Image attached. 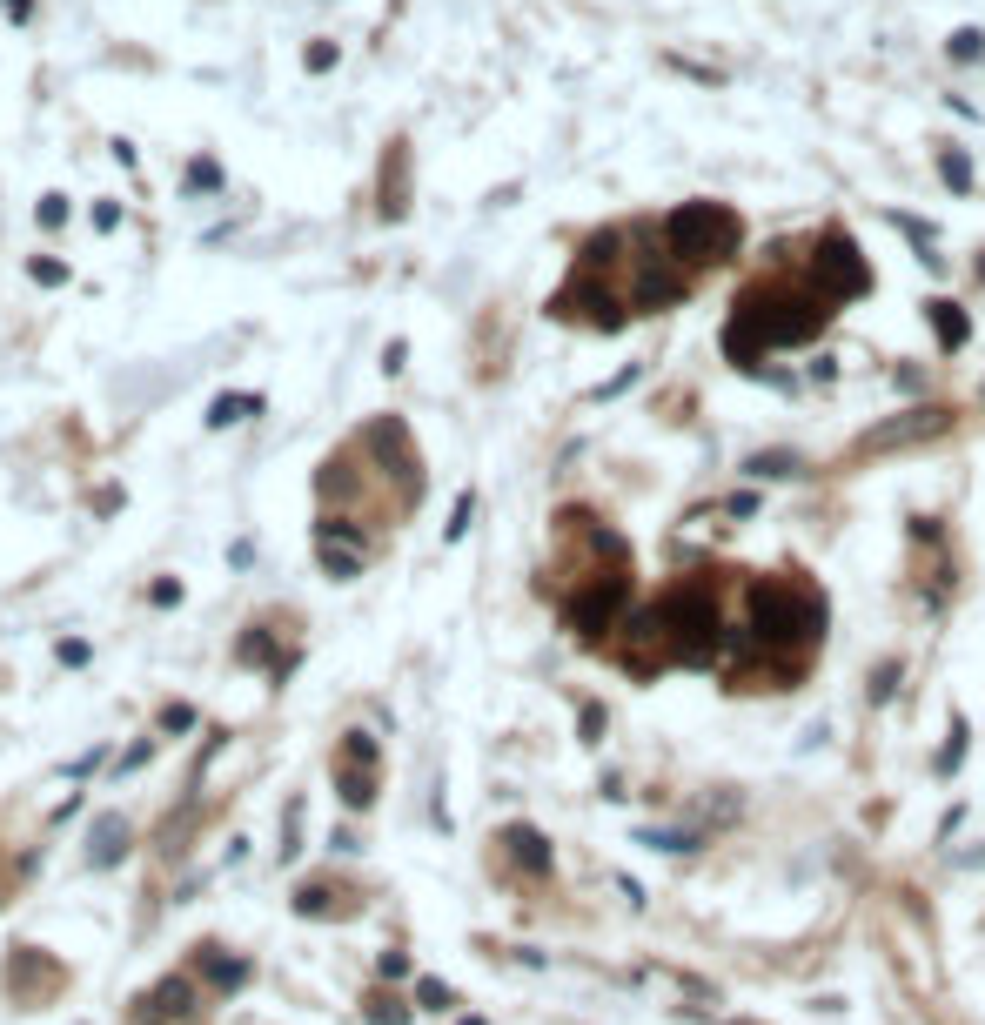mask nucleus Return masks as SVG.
<instances>
[{
    "label": "nucleus",
    "mask_w": 985,
    "mask_h": 1025,
    "mask_svg": "<svg viewBox=\"0 0 985 1025\" xmlns=\"http://www.w3.org/2000/svg\"><path fill=\"white\" fill-rule=\"evenodd\" d=\"M362 1019H369V1025H409V1019H416V1005H403V999H389V992H376V999L362 1005Z\"/></svg>",
    "instance_id": "nucleus-21"
},
{
    "label": "nucleus",
    "mask_w": 985,
    "mask_h": 1025,
    "mask_svg": "<svg viewBox=\"0 0 985 1025\" xmlns=\"http://www.w3.org/2000/svg\"><path fill=\"white\" fill-rule=\"evenodd\" d=\"M932 161H939V181L952 188V195H972V188H979V175H972V155H965V148L939 141V148H932Z\"/></svg>",
    "instance_id": "nucleus-16"
},
{
    "label": "nucleus",
    "mask_w": 985,
    "mask_h": 1025,
    "mask_svg": "<svg viewBox=\"0 0 985 1025\" xmlns=\"http://www.w3.org/2000/svg\"><path fill=\"white\" fill-rule=\"evenodd\" d=\"M644 845H664V851H697V831H644Z\"/></svg>",
    "instance_id": "nucleus-27"
},
{
    "label": "nucleus",
    "mask_w": 985,
    "mask_h": 1025,
    "mask_svg": "<svg viewBox=\"0 0 985 1025\" xmlns=\"http://www.w3.org/2000/svg\"><path fill=\"white\" fill-rule=\"evenodd\" d=\"M195 979L188 972H168V979L155 985V992H141L135 1005V1025H175V1019H195Z\"/></svg>",
    "instance_id": "nucleus-10"
},
{
    "label": "nucleus",
    "mask_w": 985,
    "mask_h": 1025,
    "mask_svg": "<svg viewBox=\"0 0 985 1025\" xmlns=\"http://www.w3.org/2000/svg\"><path fill=\"white\" fill-rule=\"evenodd\" d=\"M362 449H369V456H382V463H389V476H396L409 496H423V463H416V449H409V436H403V423H396V416H382V423L362 429Z\"/></svg>",
    "instance_id": "nucleus-9"
},
{
    "label": "nucleus",
    "mask_w": 985,
    "mask_h": 1025,
    "mask_svg": "<svg viewBox=\"0 0 985 1025\" xmlns=\"http://www.w3.org/2000/svg\"><path fill=\"white\" fill-rule=\"evenodd\" d=\"M979 402H985V389H979Z\"/></svg>",
    "instance_id": "nucleus-42"
},
{
    "label": "nucleus",
    "mask_w": 985,
    "mask_h": 1025,
    "mask_svg": "<svg viewBox=\"0 0 985 1025\" xmlns=\"http://www.w3.org/2000/svg\"><path fill=\"white\" fill-rule=\"evenodd\" d=\"M403 362H409V342H389V349H382V369H389V376H396Z\"/></svg>",
    "instance_id": "nucleus-39"
},
{
    "label": "nucleus",
    "mask_w": 985,
    "mask_h": 1025,
    "mask_svg": "<svg viewBox=\"0 0 985 1025\" xmlns=\"http://www.w3.org/2000/svg\"><path fill=\"white\" fill-rule=\"evenodd\" d=\"M7 14H14V21H27V14H34V0H7Z\"/></svg>",
    "instance_id": "nucleus-41"
},
{
    "label": "nucleus",
    "mask_w": 985,
    "mask_h": 1025,
    "mask_svg": "<svg viewBox=\"0 0 985 1025\" xmlns=\"http://www.w3.org/2000/svg\"><path fill=\"white\" fill-rule=\"evenodd\" d=\"M342 758H356V764H376V737H369V731H349V744H342Z\"/></svg>",
    "instance_id": "nucleus-28"
},
{
    "label": "nucleus",
    "mask_w": 985,
    "mask_h": 1025,
    "mask_svg": "<svg viewBox=\"0 0 985 1025\" xmlns=\"http://www.w3.org/2000/svg\"><path fill=\"white\" fill-rule=\"evenodd\" d=\"M892 684H898V657H885L878 677H872V697H892Z\"/></svg>",
    "instance_id": "nucleus-33"
},
{
    "label": "nucleus",
    "mask_w": 985,
    "mask_h": 1025,
    "mask_svg": "<svg viewBox=\"0 0 985 1025\" xmlns=\"http://www.w3.org/2000/svg\"><path fill=\"white\" fill-rule=\"evenodd\" d=\"M831 302L818 282H798V275H764L751 289L731 302V322H724V356L738 362V369H758L771 349H791V342H811V335H825L831 322Z\"/></svg>",
    "instance_id": "nucleus-1"
},
{
    "label": "nucleus",
    "mask_w": 985,
    "mask_h": 1025,
    "mask_svg": "<svg viewBox=\"0 0 985 1025\" xmlns=\"http://www.w3.org/2000/svg\"><path fill=\"white\" fill-rule=\"evenodd\" d=\"M235 657H242V664H269L275 677H289V664H295L289 650L269 644V630H262V624H248V637H242V650H235Z\"/></svg>",
    "instance_id": "nucleus-17"
},
{
    "label": "nucleus",
    "mask_w": 985,
    "mask_h": 1025,
    "mask_svg": "<svg viewBox=\"0 0 985 1025\" xmlns=\"http://www.w3.org/2000/svg\"><path fill=\"white\" fill-rule=\"evenodd\" d=\"M54 657H61L68 670H81V664H88V644H81V637H61V650H54Z\"/></svg>",
    "instance_id": "nucleus-32"
},
{
    "label": "nucleus",
    "mask_w": 985,
    "mask_h": 1025,
    "mask_svg": "<svg viewBox=\"0 0 985 1025\" xmlns=\"http://www.w3.org/2000/svg\"><path fill=\"white\" fill-rule=\"evenodd\" d=\"M27 275H34V282H47V289H61V282H68V268H61V262H41V255H34V268H27Z\"/></svg>",
    "instance_id": "nucleus-30"
},
{
    "label": "nucleus",
    "mask_w": 985,
    "mask_h": 1025,
    "mask_svg": "<svg viewBox=\"0 0 985 1025\" xmlns=\"http://www.w3.org/2000/svg\"><path fill=\"white\" fill-rule=\"evenodd\" d=\"M195 965H202V979L215 985V992H242V985H248V972H255L248 959H228L222 945H202V959H195Z\"/></svg>",
    "instance_id": "nucleus-14"
},
{
    "label": "nucleus",
    "mask_w": 985,
    "mask_h": 1025,
    "mask_svg": "<svg viewBox=\"0 0 985 1025\" xmlns=\"http://www.w3.org/2000/svg\"><path fill=\"white\" fill-rule=\"evenodd\" d=\"M805 275L831 295V302H851V295H865V289H872V262L858 255V242H851L845 228H825V235L811 242Z\"/></svg>",
    "instance_id": "nucleus-5"
},
{
    "label": "nucleus",
    "mask_w": 985,
    "mask_h": 1025,
    "mask_svg": "<svg viewBox=\"0 0 985 1025\" xmlns=\"http://www.w3.org/2000/svg\"><path fill=\"white\" fill-rule=\"evenodd\" d=\"M650 630H657L664 657H677V664H711L717 650H724L711 583H697V577L691 583H671L664 597L650 603Z\"/></svg>",
    "instance_id": "nucleus-4"
},
{
    "label": "nucleus",
    "mask_w": 985,
    "mask_h": 1025,
    "mask_svg": "<svg viewBox=\"0 0 985 1025\" xmlns=\"http://www.w3.org/2000/svg\"><path fill=\"white\" fill-rule=\"evenodd\" d=\"M470 516H476V496L463 490V496H456V510H449V523H443V536H449V543H456V536L470 530Z\"/></svg>",
    "instance_id": "nucleus-26"
},
{
    "label": "nucleus",
    "mask_w": 985,
    "mask_h": 1025,
    "mask_svg": "<svg viewBox=\"0 0 985 1025\" xmlns=\"http://www.w3.org/2000/svg\"><path fill=\"white\" fill-rule=\"evenodd\" d=\"M503 845H510V858L530 871V878H550V838H543L537 825H510V831H503Z\"/></svg>",
    "instance_id": "nucleus-12"
},
{
    "label": "nucleus",
    "mask_w": 985,
    "mask_h": 1025,
    "mask_svg": "<svg viewBox=\"0 0 985 1025\" xmlns=\"http://www.w3.org/2000/svg\"><path fill=\"white\" fill-rule=\"evenodd\" d=\"M751 603V637L764 650H811L825 644V597L805 590V583H784V577H758L744 590Z\"/></svg>",
    "instance_id": "nucleus-3"
},
{
    "label": "nucleus",
    "mask_w": 985,
    "mask_h": 1025,
    "mask_svg": "<svg viewBox=\"0 0 985 1025\" xmlns=\"http://www.w3.org/2000/svg\"><path fill=\"white\" fill-rule=\"evenodd\" d=\"M965 758V717H952V737H945V751H939V778H952Z\"/></svg>",
    "instance_id": "nucleus-25"
},
{
    "label": "nucleus",
    "mask_w": 985,
    "mask_h": 1025,
    "mask_svg": "<svg viewBox=\"0 0 985 1025\" xmlns=\"http://www.w3.org/2000/svg\"><path fill=\"white\" fill-rule=\"evenodd\" d=\"M242 416H262V396H242V389H228V396L208 402V429H235Z\"/></svg>",
    "instance_id": "nucleus-18"
},
{
    "label": "nucleus",
    "mask_w": 985,
    "mask_h": 1025,
    "mask_svg": "<svg viewBox=\"0 0 985 1025\" xmlns=\"http://www.w3.org/2000/svg\"><path fill=\"white\" fill-rule=\"evenodd\" d=\"M577 724H583V744H597V737H604V711H597V704H583Z\"/></svg>",
    "instance_id": "nucleus-34"
},
{
    "label": "nucleus",
    "mask_w": 985,
    "mask_h": 1025,
    "mask_svg": "<svg viewBox=\"0 0 985 1025\" xmlns=\"http://www.w3.org/2000/svg\"><path fill=\"white\" fill-rule=\"evenodd\" d=\"M315 557H322V570L336 583L362 577V563H369V536H362V523H349V516H322L315 523Z\"/></svg>",
    "instance_id": "nucleus-8"
},
{
    "label": "nucleus",
    "mask_w": 985,
    "mask_h": 1025,
    "mask_svg": "<svg viewBox=\"0 0 985 1025\" xmlns=\"http://www.w3.org/2000/svg\"><path fill=\"white\" fill-rule=\"evenodd\" d=\"M376 972H382V979H409V959H403V952H382Z\"/></svg>",
    "instance_id": "nucleus-37"
},
{
    "label": "nucleus",
    "mask_w": 985,
    "mask_h": 1025,
    "mask_svg": "<svg viewBox=\"0 0 985 1025\" xmlns=\"http://www.w3.org/2000/svg\"><path fill=\"white\" fill-rule=\"evenodd\" d=\"M624 603H630V577H624V563L617 570H597V577L583 583L577 597L563 603V624L577 630V637H604V630H617V617H624Z\"/></svg>",
    "instance_id": "nucleus-6"
},
{
    "label": "nucleus",
    "mask_w": 985,
    "mask_h": 1025,
    "mask_svg": "<svg viewBox=\"0 0 985 1025\" xmlns=\"http://www.w3.org/2000/svg\"><path fill=\"white\" fill-rule=\"evenodd\" d=\"M744 469H751V476H798V469H805V463H798L791 449H758V456H751V463H744Z\"/></svg>",
    "instance_id": "nucleus-23"
},
{
    "label": "nucleus",
    "mask_w": 985,
    "mask_h": 1025,
    "mask_svg": "<svg viewBox=\"0 0 985 1025\" xmlns=\"http://www.w3.org/2000/svg\"><path fill=\"white\" fill-rule=\"evenodd\" d=\"M985 54V27H952V41H945V61H979Z\"/></svg>",
    "instance_id": "nucleus-22"
},
{
    "label": "nucleus",
    "mask_w": 985,
    "mask_h": 1025,
    "mask_svg": "<svg viewBox=\"0 0 985 1025\" xmlns=\"http://www.w3.org/2000/svg\"><path fill=\"white\" fill-rule=\"evenodd\" d=\"M657 248L671 255L684 275H704V268H724L744 248V215L731 201H684L657 222Z\"/></svg>",
    "instance_id": "nucleus-2"
},
{
    "label": "nucleus",
    "mask_w": 985,
    "mask_h": 1025,
    "mask_svg": "<svg viewBox=\"0 0 985 1025\" xmlns=\"http://www.w3.org/2000/svg\"><path fill=\"white\" fill-rule=\"evenodd\" d=\"M188 188H222V168L215 161H188Z\"/></svg>",
    "instance_id": "nucleus-29"
},
{
    "label": "nucleus",
    "mask_w": 985,
    "mask_h": 1025,
    "mask_svg": "<svg viewBox=\"0 0 985 1025\" xmlns=\"http://www.w3.org/2000/svg\"><path fill=\"white\" fill-rule=\"evenodd\" d=\"M128 838H135V825L121 811H101L94 831H88V865H121L128 858Z\"/></svg>",
    "instance_id": "nucleus-11"
},
{
    "label": "nucleus",
    "mask_w": 985,
    "mask_h": 1025,
    "mask_svg": "<svg viewBox=\"0 0 985 1025\" xmlns=\"http://www.w3.org/2000/svg\"><path fill=\"white\" fill-rule=\"evenodd\" d=\"M403 208H409L403 201V141H396V148H389V168H382V215L396 222Z\"/></svg>",
    "instance_id": "nucleus-20"
},
{
    "label": "nucleus",
    "mask_w": 985,
    "mask_h": 1025,
    "mask_svg": "<svg viewBox=\"0 0 985 1025\" xmlns=\"http://www.w3.org/2000/svg\"><path fill=\"white\" fill-rule=\"evenodd\" d=\"M925 322L939 329V349H965V335H972V322H965V309L952 302V295H932V302H925Z\"/></svg>",
    "instance_id": "nucleus-15"
},
{
    "label": "nucleus",
    "mask_w": 985,
    "mask_h": 1025,
    "mask_svg": "<svg viewBox=\"0 0 985 1025\" xmlns=\"http://www.w3.org/2000/svg\"><path fill=\"white\" fill-rule=\"evenodd\" d=\"M336 798L349 804V811H369V804H376V764L342 758V764H336Z\"/></svg>",
    "instance_id": "nucleus-13"
},
{
    "label": "nucleus",
    "mask_w": 985,
    "mask_h": 1025,
    "mask_svg": "<svg viewBox=\"0 0 985 1025\" xmlns=\"http://www.w3.org/2000/svg\"><path fill=\"white\" fill-rule=\"evenodd\" d=\"M309 67H315V74H329V67H336V41H315L309 47Z\"/></svg>",
    "instance_id": "nucleus-36"
},
{
    "label": "nucleus",
    "mask_w": 985,
    "mask_h": 1025,
    "mask_svg": "<svg viewBox=\"0 0 985 1025\" xmlns=\"http://www.w3.org/2000/svg\"><path fill=\"white\" fill-rule=\"evenodd\" d=\"M155 603H161V610H175V603H181V583H175V577H161V583H155Z\"/></svg>",
    "instance_id": "nucleus-38"
},
{
    "label": "nucleus",
    "mask_w": 985,
    "mask_h": 1025,
    "mask_svg": "<svg viewBox=\"0 0 985 1025\" xmlns=\"http://www.w3.org/2000/svg\"><path fill=\"white\" fill-rule=\"evenodd\" d=\"M34 215H41V228H61V215H68V201H61V195H41V208H34Z\"/></svg>",
    "instance_id": "nucleus-31"
},
{
    "label": "nucleus",
    "mask_w": 985,
    "mask_h": 1025,
    "mask_svg": "<svg viewBox=\"0 0 985 1025\" xmlns=\"http://www.w3.org/2000/svg\"><path fill=\"white\" fill-rule=\"evenodd\" d=\"M630 382H637V362H630V369H624V376H610V382H604V389H597V396H624V389H630Z\"/></svg>",
    "instance_id": "nucleus-40"
},
{
    "label": "nucleus",
    "mask_w": 985,
    "mask_h": 1025,
    "mask_svg": "<svg viewBox=\"0 0 985 1025\" xmlns=\"http://www.w3.org/2000/svg\"><path fill=\"white\" fill-rule=\"evenodd\" d=\"M416 1005H423V1012H449V1005H456V992H449L443 979H416Z\"/></svg>",
    "instance_id": "nucleus-24"
},
{
    "label": "nucleus",
    "mask_w": 985,
    "mask_h": 1025,
    "mask_svg": "<svg viewBox=\"0 0 985 1025\" xmlns=\"http://www.w3.org/2000/svg\"><path fill=\"white\" fill-rule=\"evenodd\" d=\"M188 724H195L188 704H168V711H161V731H188Z\"/></svg>",
    "instance_id": "nucleus-35"
},
{
    "label": "nucleus",
    "mask_w": 985,
    "mask_h": 1025,
    "mask_svg": "<svg viewBox=\"0 0 985 1025\" xmlns=\"http://www.w3.org/2000/svg\"><path fill=\"white\" fill-rule=\"evenodd\" d=\"M945 429H952V409H939V402H918V409H898L892 423L865 429V436L851 443V456H892V449L932 443V436H945Z\"/></svg>",
    "instance_id": "nucleus-7"
},
{
    "label": "nucleus",
    "mask_w": 985,
    "mask_h": 1025,
    "mask_svg": "<svg viewBox=\"0 0 985 1025\" xmlns=\"http://www.w3.org/2000/svg\"><path fill=\"white\" fill-rule=\"evenodd\" d=\"M336 898H349V892H336V885L309 878V885H295V912H302V918H336V912H342Z\"/></svg>",
    "instance_id": "nucleus-19"
}]
</instances>
